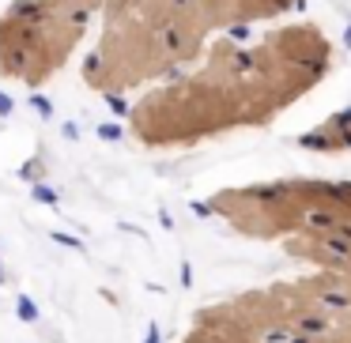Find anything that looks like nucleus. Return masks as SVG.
<instances>
[{"label": "nucleus", "instance_id": "obj_1", "mask_svg": "<svg viewBox=\"0 0 351 343\" xmlns=\"http://www.w3.org/2000/svg\"><path fill=\"white\" fill-rule=\"evenodd\" d=\"M298 147H310V151H351V110H343V114L328 117L325 125H321L317 132H306V136H298Z\"/></svg>", "mask_w": 351, "mask_h": 343}, {"label": "nucleus", "instance_id": "obj_2", "mask_svg": "<svg viewBox=\"0 0 351 343\" xmlns=\"http://www.w3.org/2000/svg\"><path fill=\"white\" fill-rule=\"evenodd\" d=\"M19 317H23V320H31V325H34V320H38V309H34V302H31V298H27V294H19Z\"/></svg>", "mask_w": 351, "mask_h": 343}, {"label": "nucleus", "instance_id": "obj_3", "mask_svg": "<svg viewBox=\"0 0 351 343\" xmlns=\"http://www.w3.org/2000/svg\"><path fill=\"white\" fill-rule=\"evenodd\" d=\"M34 200H38V204H57V192L53 189H46V185H34Z\"/></svg>", "mask_w": 351, "mask_h": 343}, {"label": "nucleus", "instance_id": "obj_4", "mask_svg": "<svg viewBox=\"0 0 351 343\" xmlns=\"http://www.w3.org/2000/svg\"><path fill=\"white\" fill-rule=\"evenodd\" d=\"M99 136L102 140H117V136H121V129H117V125H99Z\"/></svg>", "mask_w": 351, "mask_h": 343}, {"label": "nucleus", "instance_id": "obj_5", "mask_svg": "<svg viewBox=\"0 0 351 343\" xmlns=\"http://www.w3.org/2000/svg\"><path fill=\"white\" fill-rule=\"evenodd\" d=\"M53 238L61 245H69V249H84V245H80V238H72V234H53Z\"/></svg>", "mask_w": 351, "mask_h": 343}, {"label": "nucleus", "instance_id": "obj_6", "mask_svg": "<svg viewBox=\"0 0 351 343\" xmlns=\"http://www.w3.org/2000/svg\"><path fill=\"white\" fill-rule=\"evenodd\" d=\"M31 106H34V110H38V114H42V117H49V102H46V99H42V94H34V99H31Z\"/></svg>", "mask_w": 351, "mask_h": 343}, {"label": "nucleus", "instance_id": "obj_7", "mask_svg": "<svg viewBox=\"0 0 351 343\" xmlns=\"http://www.w3.org/2000/svg\"><path fill=\"white\" fill-rule=\"evenodd\" d=\"M12 114V102H8V94H0V117H8Z\"/></svg>", "mask_w": 351, "mask_h": 343}, {"label": "nucleus", "instance_id": "obj_8", "mask_svg": "<svg viewBox=\"0 0 351 343\" xmlns=\"http://www.w3.org/2000/svg\"><path fill=\"white\" fill-rule=\"evenodd\" d=\"M144 343H159V328H155V325H147V340Z\"/></svg>", "mask_w": 351, "mask_h": 343}]
</instances>
